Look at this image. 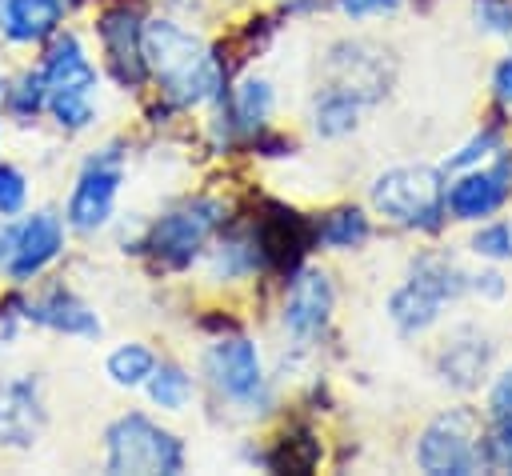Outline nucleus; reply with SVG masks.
I'll return each instance as SVG.
<instances>
[{"label": "nucleus", "mask_w": 512, "mask_h": 476, "mask_svg": "<svg viewBox=\"0 0 512 476\" xmlns=\"http://www.w3.org/2000/svg\"><path fill=\"white\" fill-rule=\"evenodd\" d=\"M324 68L328 80L356 88L360 96H368V104H376L392 84V60L372 40H336L324 56Z\"/></svg>", "instance_id": "17"}, {"label": "nucleus", "mask_w": 512, "mask_h": 476, "mask_svg": "<svg viewBox=\"0 0 512 476\" xmlns=\"http://www.w3.org/2000/svg\"><path fill=\"white\" fill-rule=\"evenodd\" d=\"M444 188H448V172L436 164H392L372 176L368 208L392 228L436 236L448 224Z\"/></svg>", "instance_id": "4"}, {"label": "nucleus", "mask_w": 512, "mask_h": 476, "mask_svg": "<svg viewBox=\"0 0 512 476\" xmlns=\"http://www.w3.org/2000/svg\"><path fill=\"white\" fill-rule=\"evenodd\" d=\"M40 72L48 84V120L64 136H80L96 128L100 120V84L104 68L92 60L88 44L80 32L60 28L44 48H40Z\"/></svg>", "instance_id": "2"}, {"label": "nucleus", "mask_w": 512, "mask_h": 476, "mask_svg": "<svg viewBox=\"0 0 512 476\" xmlns=\"http://www.w3.org/2000/svg\"><path fill=\"white\" fill-rule=\"evenodd\" d=\"M24 316L28 324L56 336H72V340H100L104 332V320L96 316V308L64 280H52L40 292L24 296Z\"/></svg>", "instance_id": "15"}, {"label": "nucleus", "mask_w": 512, "mask_h": 476, "mask_svg": "<svg viewBox=\"0 0 512 476\" xmlns=\"http://www.w3.org/2000/svg\"><path fill=\"white\" fill-rule=\"evenodd\" d=\"M0 96H4V76H0ZM0 140H4V108H0Z\"/></svg>", "instance_id": "37"}, {"label": "nucleus", "mask_w": 512, "mask_h": 476, "mask_svg": "<svg viewBox=\"0 0 512 476\" xmlns=\"http://www.w3.org/2000/svg\"><path fill=\"white\" fill-rule=\"evenodd\" d=\"M228 224V204L220 196H184L144 224L140 252H148L164 272H188L204 260L216 232Z\"/></svg>", "instance_id": "6"}, {"label": "nucleus", "mask_w": 512, "mask_h": 476, "mask_svg": "<svg viewBox=\"0 0 512 476\" xmlns=\"http://www.w3.org/2000/svg\"><path fill=\"white\" fill-rule=\"evenodd\" d=\"M464 292H468V272L448 252L424 248L408 260V272L388 292L384 312L400 336H424L428 328L440 324L444 308L460 300Z\"/></svg>", "instance_id": "3"}, {"label": "nucleus", "mask_w": 512, "mask_h": 476, "mask_svg": "<svg viewBox=\"0 0 512 476\" xmlns=\"http://www.w3.org/2000/svg\"><path fill=\"white\" fill-rule=\"evenodd\" d=\"M144 60H148V76L156 80L172 112L212 108L228 92V64L220 48H212L176 12L144 16Z\"/></svg>", "instance_id": "1"}, {"label": "nucleus", "mask_w": 512, "mask_h": 476, "mask_svg": "<svg viewBox=\"0 0 512 476\" xmlns=\"http://www.w3.org/2000/svg\"><path fill=\"white\" fill-rule=\"evenodd\" d=\"M500 148H504V132H500L496 124H484V128H480L476 136H468V140H464V144H460V148H456L440 168L452 176V172H464V168H476V164L492 160Z\"/></svg>", "instance_id": "26"}, {"label": "nucleus", "mask_w": 512, "mask_h": 476, "mask_svg": "<svg viewBox=\"0 0 512 476\" xmlns=\"http://www.w3.org/2000/svg\"><path fill=\"white\" fill-rule=\"evenodd\" d=\"M64 244H68L64 212H56V208H32L28 212L24 208L12 220V248H8V260L0 268L4 284L28 288L64 256Z\"/></svg>", "instance_id": "12"}, {"label": "nucleus", "mask_w": 512, "mask_h": 476, "mask_svg": "<svg viewBox=\"0 0 512 476\" xmlns=\"http://www.w3.org/2000/svg\"><path fill=\"white\" fill-rule=\"evenodd\" d=\"M364 108H368V96H360V92L348 88V84L328 80V84L316 88L312 100H308V124H312V132H316L320 140H344V136H352V132L360 128Z\"/></svg>", "instance_id": "20"}, {"label": "nucleus", "mask_w": 512, "mask_h": 476, "mask_svg": "<svg viewBox=\"0 0 512 476\" xmlns=\"http://www.w3.org/2000/svg\"><path fill=\"white\" fill-rule=\"evenodd\" d=\"M156 360H160V356H156L144 340H120V344L104 356V376H108L116 388H124V392H140V388L148 384Z\"/></svg>", "instance_id": "25"}, {"label": "nucleus", "mask_w": 512, "mask_h": 476, "mask_svg": "<svg viewBox=\"0 0 512 476\" xmlns=\"http://www.w3.org/2000/svg\"><path fill=\"white\" fill-rule=\"evenodd\" d=\"M104 468L176 476L188 468V448L168 424L140 408H128L104 424Z\"/></svg>", "instance_id": "8"}, {"label": "nucleus", "mask_w": 512, "mask_h": 476, "mask_svg": "<svg viewBox=\"0 0 512 476\" xmlns=\"http://www.w3.org/2000/svg\"><path fill=\"white\" fill-rule=\"evenodd\" d=\"M0 108H4V120H12L16 128H36L40 116H48V84L40 64H24L12 76H4Z\"/></svg>", "instance_id": "22"}, {"label": "nucleus", "mask_w": 512, "mask_h": 476, "mask_svg": "<svg viewBox=\"0 0 512 476\" xmlns=\"http://www.w3.org/2000/svg\"><path fill=\"white\" fill-rule=\"evenodd\" d=\"M44 424V380L36 372H0V452H28Z\"/></svg>", "instance_id": "14"}, {"label": "nucleus", "mask_w": 512, "mask_h": 476, "mask_svg": "<svg viewBox=\"0 0 512 476\" xmlns=\"http://www.w3.org/2000/svg\"><path fill=\"white\" fill-rule=\"evenodd\" d=\"M12 220H16V216H12ZM12 220H4V216H0V268H4L8 248H12Z\"/></svg>", "instance_id": "36"}, {"label": "nucleus", "mask_w": 512, "mask_h": 476, "mask_svg": "<svg viewBox=\"0 0 512 476\" xmlns=\"http://www.w3.org/2000/svg\"><path fill=\"white\" fill-rule=\"evenodd\" d=\"M372 240V216L360 204H340L328 208L316 224H312V244L328 248V252H356Z\"/></svg>", "instance_id": "23"}, {"label": "nucleus", "mask_w": 512, "mask_h": 476, "mask_svg": "<svg viewBox=\"0 0 512 476\" xmlns=\"http://www.w3.org/2000/svg\"><path fill=\"white\" fill-rule=\"evenodd\" d=\"M140 392L148 396L152 408H160L168 416H180V412H188V404L196 396V376L180 360H156V368H152V376Z\"/></svg>", "instance_id": "24"}, {"label": "nucleus", "mask_w": 512, "mask_h": 476, "mask_svg": "<svg viewBox=\"0 0 512 476\" xmlns=\"http://www.w3.org/2000/svg\"><path fill=\"white\" fill-rule=\"evenodd\" d=\"M200 380L208 384V392L220 404H228L236 412H248V416H264L276 404L272 376L264 368L260 344L252 336L236 332V328L216 336L200 352Z\"/></svg>", "instance_id": "5"}, {"label": "nucleus", "mask_w": 512, "mask_h": 476, "mask_svg": "<svg viewBox=\"0 0 512 476\" xmlns=\"http://www.w3.org/2000/svg\"><path fill=\"white\" fill-rule=\"evenodd\" d=\"M492 96H496V104L512 108V52H504L492 68Z\"/></svg>", "instance_id": "33"}, {"label": "nucleus", "mask_w": 512, "mask_h": 476, "mask_svg": "<svg viewBox=\"0 0 512 476\" xmlns=\"http://www.w3.org/2000/svg\"><path fill=\"white\" fill-rule=\"evenodd\" d=\"M92 32L100 44V68L116 88L136 92L152 80L148 60H144V12L136 0L104 4L92 20Z\"/></svg>", "instance_id": "10"}, {"label": "nucleus", "mask_w": 512, "mask_h": 476, "mask_svg": "<svg viewBox=\"0 0 512 476\" xmlns=\"http://www.w3.org/2000/svg\"><path fill=\"white\" fill-rule=\"evenodd\" d=\"M512 416V368H504L488 388V424Z\"/></svg>", "instance_id": "32"}, {"label": "nucleus", "mask_w": 512, "mask_h": 476, "mask_svg": "<svg viewBox=\"0 0 512 476\" xmlns=\"http://www.w3.org/2000/svg\"><path fill=\"white\" fill-rule=\"evenodd\" d=\"M488 368H492V340L472 324L456 328L436 352V376L452 392H476L488 380Z\"/></svg>", "instance_id": "18"}, {"label": "nucleus", "mask_w": 512, "mask_h": 476, "mask_svg": "<svg viewBox=\"0 0 512 476\" xmlns=\"http://www.w3.org/2000/svg\"><path fill=\"white\" fill-rule=\"evenodd\" d=\"M412 460L420 472H432V476H444V472L464 476V472L496 468L488 420H480L476 408H468V404L432 416L416 436Z\"/></svg>", "instance_id": "7"}, {"label": "nucleus", "mask_w": 512, "mask_h": 476, "mask_svg": "<svg viewBox=\"0 0 512 476\" xmlns=\"http://www.w3.org/2000/svg\"><path fill=\"white\" fill-rule=\"evenodd\" d=\"M124 192V144L108 140L100 148H92L76 176L72 188L64 196V224L72 236H96L116 220V204Z\"/></svg>", "instance_id": "9"}, {"label": "nucleus", "mask_w": 512, "mask_h": 476, "mask_svg": "<svg viewBox=\"0 0 512 476\" xmlns=\"http://www.w3.org/2000/svg\"><path fill=\"white\" fill-rule=\"evenodd\" d=\"M336 8L348 20H376V16H392L404 8V0H336Z\"/></svg>", "instance_id": "31"}, {"label": "nucleus", "mask_w": 512, "mask_h": 476, "mask_svg": "<svg viewBox=\"0 0 512 476\" xmlns=\"http://www.w3.org/2000/svg\"><path fill=\"white\" fill-rule=\"evenodd\" d=\"M28 200H32V184H28V176H24L16 164L0 160V216H4V220L20 216V212L28 208Z\"/></svg>", "instance_id": "28"}, {"label": "nucleus", "mask_w": 512, "mask_h": 476, "mask_svg": "<svg viewBox=\"0 0 512 476\" xmlns=\"http://www.w3.org/2000/svg\"><path fill=\"white\" fill-rule=\"evenodd\" d=\"M204 268L212 284H244L252 276L272 272L256 224H224L204 252Z\"/></svg>", "instance_id": "16"}, {"label": "nucleus", "mask_w": 512, "mask_h": 476, "mask_svg": "<svg viewBox=\"0 0 512 476\" xmlns=\"http://www.w3.org/2000/svg\"><path fill=\"white\" fill-rule=\"evenodd\" d=\"M472 20L488 36H512V0H472Z\"/></svg>", "instance_id": "30"}, {"label": "nucleus", "mask_w": 512, "mask_h": 476, "mask_svg": "<svg viewBox=\"0 0 512 476\" xmlns=\"http://www.w3.org/2000/svg\"><path fill=\"white\" fill-rule=\"evenodd\" d=\"M324 0H280V12L288 16H304V12H316Z\"/></svg>", "instance_id": "35"}, {"label": "nucleus", "mask_w": 512, "mask_h": 476, "mask_svg": "<svg viewBox=\"0 0 512 476\" xmlns=\"http://www.w3.org/2000/svg\"><path fill=\"white\" fill-rule=\"evenodd\" d=\"M512 200V152L500 148L492 160L452 172L448 188H444V204H448V220L460 224H480L492 220L504 204Z\"/></svg>", "instance_id": "13"}, {"label": "nucleus", "mask_w": 512, "mask_h": 476, "mask_svg": "<svg viewBox=\"0 0 512 476\" xmlns=\"http://www.w3.org/2000/svg\"><path fill=\"white\" fill-rule=\"evenodd\" d=\"M468 248L480 256V260H512V224L508 220H480V228L472 232Z\"/></svg>", "instance_id": "27"}, {"label": "nucleus", "mask_w": 512, "mask_h": 476, "mask_svg": "<svg viewBox=\"0 0 512 476\" xmlns=\"http://www.w3.org/2000/svg\"><path fill=\"white\" fill-rule=\"evenodd\" d=\"M24 324H28V316H24V292L8 284V292L0 296V356L16 344V336H20Z\"/></svg>", "instance_id": "29"}, {"label": "nucleus", "mask_w": 512, "mask_h": 476, "mask_svg": "<svg viewBox=\"0 0 512 476\" xmlns=\"http://www.w3.org/2000/svg\"><path fill=\"white\" fill-rule=\"evenodd\" d=\"M332 312H336V284H332L328 268L296 264L284 280V296H280V308H276L284 340H292V348L316 344L328 332Z\"/></svg>", "instance_id": "11"}, {"label": "nucleus", "mask_w": 512, "mask_h": 476, "mask_svg": "<svg viewBox=\"0 0 512 476\" xmlns=\"http://www.w3.org/2000/svg\"><path fill=\"white\" fill-rule=\"evenodd\" d=\"M72 8L64 0H0V40L12 48H44Z\"/></svg>", "instance_id": "19"}, {"label": "nucleus", "mask_w": 512, "mask_h": 476, "mask_svg": "<svg viewBox=\"0 0 512 476\" xmlns=\"http://www.w3.org/2000/svg\"><path fill=\"white\" fill-rule=\"evenodd\" d=\"M468 288L476 296H484V300H500L508 292V280L500 272H476V276H468Z\"/></svg>", "instance_id": "34"}, {"label": "nucleus", "mask_w": 512, "mask_h": 476, "mask_svg": "<svg viewBox=\"0 0 512 476\" xmlns=\"http://www.w3.org/2000/svg\"><path fill=\"white\" fill-rule=\"evenodd\" d=\"M220 100H224V108H228V116H232V124H236V132L244 140H252L260 128H268V120L276 112V88L260 72L240 76Z\"/></svg>", "instance_id": "21"}]
</instances>
